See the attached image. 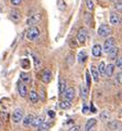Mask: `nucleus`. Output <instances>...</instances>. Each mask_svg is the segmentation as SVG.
Here are the masks:
<instances>
[{
  "mask_svg": "<svg viewBox=\"0 0 122 131\" xmlns=\"http://www.w3.org/2000/svg\"><path fill=\"white\" fill-rule=\"evenodd\" d=\"M39 35H40V30L36 27H31L27 32V38L30 41H34L35 39L39 38Z\"/></svg>",
  "mask_w": 122,
  "mask_h": 131,
  "instance_id": "f257e3e1",
  "label": "nucleus"
},
{
  "mask_svg": "<svg viewBox=\"0 0 122 131\" xmlns=\"http://www.w3.org/2000/svg\"><path fill=\"white\" fill-rule=\"evenodd\" d=\"M111 34V28L108 24H101L98 29V35L102 36V38H107Z\"/></svg>",
  "mask_w": 122,
  "mask_h": 131,
  "instance_id": "f03ea898",
  "label": "nucleus"
},
{
  "mask_svg": "<svg viewBox=\"0 0 122 131\" xmlns=\"http://www.w3.org/2000/svg\"><path fill=\"white\" fill-rule=\"evenodd\" d=\"M41 20H42V14L41 13H34L27 20V24L31 25V27H34V25L38 24Z\"/></svg>",
  "mask_w": 122,
  "mask_h": 131,
  "instance_id": "7ed1b4c3",
  "label": "nucleus"
},
{
  "mask_svg": "<svg viewBox=\"0 0 122 131\" xmlns=\"http://www.w3.org/2000/svg\"><path fill=\"white\" fill-rule=\"evenodd\" d=\"M113 48H116V41L113 38H109L108 40H106L105 44H103V51L108 54Z\"/></svg>",
  "mask_w": 122,
  "mask_h": 131,
  "instance_id": "20e7f679",
  "label": "nucleus"
},
{
  "mask_svg": "<svg viewBox=\"0 0 122 131\" xmlns=\"http://www.w3.org/2000/svg\"><path fill=\"white\" fill-rule=\"evenodd\" d=\"M23 119V111H22V109H16V110L13 111V114H12V121L14 123H19L21 120Z\"/></svg>",
  "mask_w": 122,
  "mask_h": 131,
  "instance_id": "39448f33",
  "label": "nucleus"
},
{
  "mask_svg": "<svg viewBox=\"0 0 122 131\" xmlns=\"http://www.w3.org/2000/svg\"><path fill=\"white\" fill-rule=\"evenodd\" d=\"M86 38H87V30L84 28H81L79 32H78V34H77V41L79 44H85V42H86Z\"/></svg>",
  "mask_w": 122,
  "mask_h": 131,
  "instance_id": "423d86ee",
  "label": "nucleus"
},
{
  "mask_svg": "<svg viewBox=\"0 0 122 131\" xmlns=\"http://www.w3.org/2000/svg\"><path fill=\"white\" fill-rule=\"evenodd\" d=\"M41 78H42V82L45 83V84H47V83L51 82V79H52V72H51V70L45 68V70L43 71V73H42Z\"/></svg>",
  "mask_w": 122,
  "mask_h": 131,
  "instance_id": "0eeeda50",
  "label": "nucleus"
},
{
  "mask_svg": "<svg viewBox=\"0 0 122 131\" xmlns=\"http://www.w3.org/2000/svg\"><path fill=\"white\" fill-rule=\"evenodd\" d=\"M121 22V17L120 14H118L117 12H111L110 13V23L112 25H118Z\"/></svg>",
  "mask_w": 122,
  "mask_h": 131,
  "instance_id": "6e6552de",
  "label": "nucleus"
},
{
  "mask_svg": "<svg viewBox=\"0 0 122 131\" xmlns=\"http://www.w3.org/2000/svg\"><path fill=\"white\" fill-rule=\"evenodd\" d=\"M64 96H65L66 100L71 101L74 99V97H75V89L73 88V87H69V88L65 89V92H64Z\"/></svg>",
  "mask_w": 122,
  "mask_h": 131,
  "instance_id": "1a4fd4ad",
  "label": "nucleus"
},
{
  "mask_svg": "<svg viewBox=\"0 0 122 131\" xmlns=\"http://www.w3.org/2000/svg\"><path fill=\"white\" fill-rule=\"evenodd\" d=\"M18 90H19V94L21 97H26L28 94V88L27 85L23 82H19L18 83Z\"/></svg>",
  "mask_w": 122,
  "mask_h": 131,
  "instance_id": "9d476101",
  "label": "nucleus"
},
{
  "mask_svg": "<svg viewBox=\"0 0 122 131\" xmlns=\"http://www.w3.org/2000/svg\"><path fill=\"white\" fill-rule=\"evenodd\" d=\"M9 17L13 22H19L21 20V13H20V11H18V10H11Z\"/></svg>",
  "mask_w": 122,
  "mask_h": 131,
  "instance_id": "9b49d317",
  "label": "nucleus"
},
{
  "mask_svg": "<svg viewBox=\"0 0 122 131\" xmlns=\"http://www.w3.org/2000/svg\"><path fill=\"white\" fill-rule=\"evenodd\" d=\"M79 92H80V97L82 98V99L84 100L87 99V97H88V88H87V86H86L85 84H80Z\"/></svg>",
  "mask_w": 122,
  "mask_h": 131,
  "instance_id": "f8f14e48",
  "label": "nucleus"
},
{
  "mask_svg": "<svg viewBox=\"0 0 122 131\" xmlns=\"http://www.w3.org/2000/svg\"><path fill=\"white\" fill-rule=\"evenodd\" d=\"M97 123V120L95 118H91L89 119L87 122H86V126H85V131H91V129L94 128Z\"/></svg>",
  "mask_w": 122,
  "mask_h": 131,
  "instance_id": "ddd939ff",
  "label": "nucleus"
},
{
  "mask_svg": "<svg viewBox=\"0 0 122 131\" xmlns=\"http://www.w3.org/2000/svg\"><path fill=\"white\" fill-rule=\"evenodd\" d=\"M101 53H102V49L99 44H96V45L92 46V55L94 56L99 57L100 55H101Z\"/></svg>",
  "mask_w": 122,
  "mask_h": 131,
  "instance_id": "4468645a",
  "label": "nucleus"
},
{
  "mask_svg": "<svg viewBox=\"0 0 122 131\" xmlns=\"http://www.w3.org/2000/svg\"><path fill=\"white\" fill-rule=\"evenodd\" d=\"M43 122H44V117H43V116H39V117L34 118V120H33V122H32L31 126L35 127V128H39Z\"/></svg>",
  "mask_w": 122,
  "mask_h": 131,
  "instance_id": "2eb2a0df",
  "label": "nucleus"
},
{
  "mask_svg": "<svg viewBox=\"0 0 122 131\" xmlns=\"http://www.w3.org/2000/svg\"><path fill=\"white\" fill-rule=\"evenodd\" d=\"M34 116L33 115H28L24 117L23 119V126H26V127H29V126H31L32 125V122H33V120H34Z\"/></svg>",
  "mask_w": 122,
  "mask_h": 131,
  "instance_id": "dca6fc26",
  "label": "nucleus"
},
{
  "mask_svg": "<svg viewBox=\"0 0 122 131\" xmlns=\"http://www.w3.org/2000/svg\"><path fill=\"white\" fill-rule=\"evenodd\" d=\"M29 98H30V101L32 104H36L38 100H39V96H38V93L34 92V90H31L30 94H29Z\"/></svg>",
  "mask_w": 122,
  "mask_h": 131,
  "instance_id": "f3484780",
  "label": "nucleus"
},
{
  "mask_svg": "<svg viewBox=\"0 0 122 131\" xmlns=\"http://www.w3.org/2000/svg\"><path fill=\"white\" fill-rule=\"evenodd\" d=\"M113 71H114V65L108 64V66H106L105 74L108 76V77H111V76H112V74H113Z\"/></svg>",
  "mask_w": 122,
  "mask_h": 131,
  "instance_id": "a211bd4d",
  "label": "nucleus"
},
{
  "mask_svg": "<svg viewBox=\"0 0 122 131\" xmlns=\"http://www.w3.org/2000/svg\"><path fill=\"white\" fill-rule=\"evenodd\" d=\"M20 78L24 84H28V83H31V76L27 74V73H21L20 74Z\"/></svg>",
  "mask_w": 122,
  "mask_h": 131,
  "instance_id": "6ab92c4d",
  "label": "nucleus"
},
{
  "mask_svg": "<svg viewBox=\"0 0 122 131\" xmlns=\"http://www.w3.org/2000/svg\"><path fill=\"white\" fill-rule=\"evenodd\" d=\"M91 75H92V77H94V81L95 82H98L99 81V73L98 71H97V68L95 65H91Z\"/></svg>",
  "mask_w": 122,
  "mask_h": 131,
  "instance_id": "aec40b11",
  "label": "nucleus"
},
{
  "mask_svg": "<svg viewBox=\"0 0 122 131\" xmlns=\"http://www.w3.org/2000/svg\"><path fill=\"white\" fill-rule=\"evenodd\" d=\"M78 62L79 63H84V62L87 60V53L85 52V51H81V52H79L78 53Z\"/></svg>",
  "mask_w": 122,
  "mask_h": 131,
  "instance_id": "412c9836",
  "label": "nucleus"
},
{
  "mask_svg": "<svg viewBox=\"0 0 122 131\" xmlns=\"http://www.w3.org/2000/svg\"><path fill=\"white\" fill-rule=\"evenodd\" d=\"M32 56H33V60H34V66H35L36 70H39V68L41 67V65H42V62L40 60V57H39L38 55H35V54H33Z\"/></svg>",
  "mask_w": 122,
  "mask_h": 131,
  "instance_id": "4be33fe9",
  "label": "nucleus"
},
{
  "mask_svg": "<svg viewBox=\"0 0 122 131\" xmlns=\"http://www.w3.org/2000/svg\"><path fill=\"white\" fill-rule=\"evenodd\" d=\"M65 88H66V82L64 79H60L59 81V86H58V90H59V94L63 95L64 92H65Z\"/></svg>",
  "mask_w": 122,
  "mask_h": 131,
  "instance_id": "5701e85b",
  "label": "nucleus"
},
{
  "mask_svg": "<svg viewBox=\"0 0 122 131\" xmlns=\"http://www.w3.org/2000/svg\"><path fill=\"white\" fill-rule=\"evenodd\" d=\"M118 53H119V50H118V48H113L108 54H109V56H110V59H111V60H116V59H117Z\"/></svg>",
  "mask_w": 122,
  "mask_h": 131,
  "instance_id": "b1692460",
  "label": "nucleus"
},
{
  "mask_svg": "<svg viewBox=\"0 0 122 131\" xmlns=\"http://www.w3.org/2000/svg\"><path fill=\"white\" fill-rule=\"evenodd\" d=\"M108 127L110 129H113V130H117V129H119V127H120V123L117 121V120H113V121H110L108 122Z\"/></svg>",
  "mask_w": 122,
  "mask_h": 131,
  "instance_id": "393cba45",
  "label": "nucleus"
},
{
  "mask_svg": "<svg viewBox=\"0 0 122 131\" xmlns=\"http://www.w3.org/2000/svg\"><path fill=\"white\" fill-rule=\"evenodd\" d=\"M59 107L62 108V109H69L71 107V103L70 101H68V100H63V101H60V104H59Z\"/></svg>",
  "mask_w": 122,
  "mask_h": 131,
  "instance_id": "a878e982",
  "label": "nucleus"
},
{
  "mask_svg": "<svg viewBox=\"0 0 122 131\" xmlns=\"http://www.w3.org/2000/svg\"><path fill=\"white\" fill-rule=\"evenodd\" d=\"M98 73H99V75H105V71H106V64H105V62H101V63L99 64V66H98Z\"/></svg>",
  "mask_w": 122,
  "mask_h": 131,
  "instance_id": "bb28decb",
  "label": "nucleus"
},
{
  "mask_svg": "<svg viewBox=\"0 0 122 131\" xmlns=\"http://www.w3.org/2000/svg\"><path fill=\"white\" fill-rule=\"evenodd\" d=\"M21 66H22L24 70H29V68H30V61L28 59H23L21 61Z\"/></svg>",
  "mask_w": 122,
  "mask_h": 131,
  "instance_id": "cd10ccee",
  "label": "nucleus"
},
{
  "mask_svg": "<svg viewBox=\"0 0 122 131\" xmlns=\"http://www.w3.org/2000/svg\"><path fill=\"white\" fill-rule=\"evenodd\" d=\"M39 128H40V131H47L48 128H50V123H47V122L44 121L40 127H39Z\"/></svg>",
  "mask_w": 122,
  "mask_h": 131,
  "instance_id": "c85d7f7f",
  "label": "nucleus"
},
{
  "mask_svg": "<svg viewBox=\"0 0 122 131\" xmlns=\"http://www.w3.org/2000/svg\"><path fill=\"white\" fill-rule=\"evenodd\" d=\"M67 63H68V65H69V66H70V65H73L74 64V55H73V54H69V55H68L67 56Z\"/></svg>",
  "mask_w": 122,
  "mask_h": 131,
  "instance_id": "c756f323",
  "label": "nucleus"
},
{
  "mask_svg": "<svg viewBox=\"0 0 122 131\" xmlns=\"http://www.w3.org/2000/svg\"><path fill=\"white\" fill-rule=\"evenodd\" d=\"M116 81H117V83L119 84V85H122V72H120V73H118L117 74Z\"/></svg>",
  "mask_w": 122,
  "mask_h": 131,
  "instance_id": "7c9ffc66",
  "label": "nucleus"
},
{
  "mask_svg": "<svg viewBox=\"0 0 122 131\" xmlns=\"http://www.w3.org/2000/svg\"><path fill=\"white\" fill-rule=\"evenodd\" d=\"M86 5H87L88 10H90V11L94 9V3H92L91 0H86Z\"/></svg>",
  "mask_w": 122,
  "mask_h": 131,
  "instance_id": "2f4dec72",
  "label": "nucleus"
},
{
  "mask_svg": "<svg viewBox=\"0 0 122 131\" xmlns=\"http://www.w3.org/2000/svg\"><path fill=\"white\" fill-rule=\"evenodd\" d=\"M86 82H87V88L90 87V75H89V72H86Z\"/></svg>",
  "mask_w": 122,
  "mask_h": 131,
  "instance_id": "473e14b6",
  "label": "nucleus"
},
{
  "mask_svg": "<svg viewBox=\"0 0 122 131\" xmlns=\"http://www.w3.org/2000/svg\"><path fill=\"white\" fill-rule=\"evenodd\" d=\"M114 8L117 9V11H120V12H122V1H121V2H118V3H116V6H114Z\"/></svg>",
  "mask_w": 122,
  "mask_h": 131,
  "instance_id": "72a5a7b5",
  "label": "nucleus"
},
{
  "mask_svg": "<svg viewBox=\"0 0 122 131\" xmlns=\"http://www.w3.org/2000/svg\"><path fill=\"white\" fill-rule=\"evenodd\" d=\"M117 67H119V68H122V57H120V59H118L117 60Z\"/></svg>",
  "mask_w": 122,
  "mask_h": 131,
  "instance_id": "f704fd0d",
  "label": "nucleus"
},
{
  "mask_svg": "<svg viewBox=\"0 0 122 131\" xmlns=\"http://www.w3.org/2000/svg\"><path fill=\"white\" fill-rule=\"evenodd\" d=\"M79 129H80L79 126H74V127H71V128L68 131H79Z\"/></svg>",
  "mask_w": 122,
  "mask_h": 131,
  "instance_id": "c9c22d12",
  "label": "nucleus"
},
{
  "mask_svg": "<svg viewBox=\"0 0 122 131\" xmlns=\"http://www.w3.org/2000/svg\"><path fill=\"white\" fill-rule=\"evenodd\" d=\"M21 1H22V0H11V3L13 6H18L21 3Z\"/></svg>",
  "mask_w": 122,
  "mask_h": 131,
  "instance_id": "e433bc0d",
  "label": "nucleus"
},
{
  "mask_svg": "<svg viewBox=\"0 0 122 131\" xmlns=\"http://www.w3.org/2000/svg\"><path fill=\"white\" fill-rule=\"evenodd\" d=\"M88 112H89V108L85 105V106H84V114H88Z\"/></svg>",
  "mask_w": 122,
  "mask_h": 131,
  "instance_id": "4c0bfd02",
  "label": "nucleus"
},
{
  "mask_svg": "<svg viewBox=\"0 0 122 131\" xmlns=\"http://www.w3.org/2000/svg\"><path fill=\"white\" fill-rule=\"evenodd\" d=\"M108 117H109V114H108V112H105V114H102V115H101V118H102V119L108 118Z\"/></svg>",
  "mask_w": 122,
  "mask_h": 131,
  "instance_id": "58836bf2",
  "label": "nucleus"
},
{
  "mask_svg": "<svg viewBox=\"0 0 122 131\" xmlns=\"http://www.w3.org/2000/svg\"><path fill=\"white\" fill-rule=\"evenodd\" d=\"M48 115H50V117H52V118H54V117H55V114H54V112H53L52 110H50V111H48Z\"/></svg>",
  "mask_w": 122,
  "mask_h": 131,
  "instance_id": "ea45409f",
  "label": "nucleus"
},
{
  "mask_svg": "<svg viewBox=\"0 0 122 131\" xmlns=\"http://www.w3.org/2000/svg\"><path fill=\"white\" fill-rule=\"evenodd\" d=\"M91 110H92V112H96V109H95V107H94V105L91 104Z\"/></svg>",
  "mask_w": 122,
  "mask_h": 131,
  "instance_id": "a19ab883",
  "label": "nucleus"
},
{
  "mask_svg": "<svg viewBox=\"0 0 122 131\" xmlns=\"http://www.w3.org/2000/svg\"><path fill=\"white\" fill-rule=\"evenodd\" d=\"M119 131H122V130H119Z\"/></svg>",
  "mask_w": 122,
  "mask_h": 131,
  "instance_id": "79ce46f5",
  "label": "nucleus"
}]
</instances>
